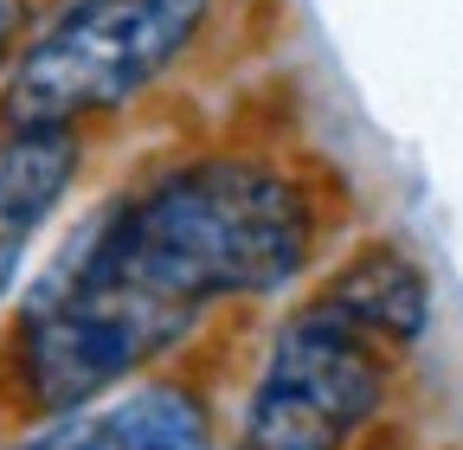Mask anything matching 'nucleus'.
Masks as SVG:
<instances>
[{"mask_svg":"<svg viewBox=\"0 0 463 450\" xmlns=\"http://www.w3.org/2000/svg\"><path fill=\"white\" fill-rule=\"evenodd\" d=\"M219 20V0H58L0 78V117L97 136L148 103Z\"/></svg>","mask_w":463,"mask_h":450,"instance_id":"f03ea898","label":"nucleus"},{"mask_svg":"<svg viewBox=\"0 0 463 450\" xmlns=\"http://www.w3.org/2000/svg\"><path fill=\"white\" fill-rule=\"evenodd\" d=\"M309 290L392 354L419 348L431 334V277L392 239H354L341 258L322 264V277H309Z\"/></svg>","mask_w":463,"mask_h":450,"instance_id":"423d86ee","label":"nucleus"},{"mask_svg":"<svg viewBox=\"0 0 463 450\" xmlns=\"http://www.w3.org/2000/svg\"><path fill=\"white\" fill-rule=\"evenodd\" d=\"M341 193L270 142H194L116 181L7 303L0 406L14 425L90 412L232 315L309 290Z\"/></svg>","mask_w":463,"mask_h":450,"instance_id":"f257e3e1","label":"nucleus"},{"mask_svg":"<svg viewBox=\"0 0 463 450\" xmlns=\"http://www.w3.org/2000/svg\"><path fill=\"white\" fill-rule=\"evenodd\" d=\"M26 33H33V0H0V78H7L14 52L26 45Z\"/></svg>","mask_w":463,"mask_h":450,"instance_id":"0eeeda50","label":"nucleus"},{"mask_svg":"<svg viewBox=\"0 0 463 450\" xmlns=\"http://www.w3.org/2000/svg\"><path fill=\"white\" fill-rule=\"evenodd\" d=\"M7 450H232V431L194 367H161L90 412L20 425Z\"/></svg>","mask_w":463,"mask_h":450,"instance_id":"20e7f679","label":"nucleus"},{"mask_svg":"<svg viewBox=\"0 0 463 450\" xmlns=\"http://www.w3.org/2000/svg\"><path fill=\"white\" fill-rule=\"evenodd\" d=\"M84 167H90V136L0 117V309L26 290L33 251L45 245L58 212L71 206Z\"/></svg>","mask_w":463,"mask_h":450,"instance_id":"39448f33","label":"nucleus"},{"mask_svg":"<svg viewBox=\"0 0 463 450\" xmlns=\"http://www.w3.org/2000/svg\"><path fill=\"white\" fill-rule=\"evenodd\" d=\"M399 392V354L328 309L316 290L289 303L232 412V450H361Z\"/></svg>","mask_w":463,"mask_h":450,"instance_id":"7ed1b4c3","label":"nucleus"}]
</instances>
